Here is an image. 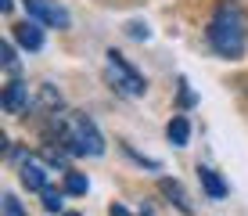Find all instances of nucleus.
I'll list each match as a JSON object with an SVG mask.
<instances>
[{
    "label": "nucleus",
    "instance_id": "412c9836",
    "mask_svg": "<svg viewBox=\"0 0 248 216\" xmlns=\"http://www.w3.org/2000/svg\"><path fill=\"white\" fill-rule=\"evenodd\" d=\"M0 11H4V15H11V11H15V0H0Z\"/></svg>",
    "mask_w": 248,
    "mask_h": 216
},
{
    "label": "nucleus",
    "instance_id": "4be33fe9",
    "mask_svg": "<svg viewBox=\"0 0 248 216\" xmlns=\"http://www.w3.org/2000/svg\"><path fill=\"white\" fill-rule=\"evenodd\" d=\"M140 216H155V213H151V209H148V205H144V209H140Z\"/></svg>",
    "mask_w": 248,
    "mask_h": 216
},
{
    "label": "nucleus",
    "instance_id": "4468645a",
    "mask_svg": "<svg viewBox=\"0 0 248 216\" xmlns=\"http://www.w3.org/2000/svg\"><path fill=\"white\" fill-rule=\"evenodd\" d=\"M0 62H4V68H7L11 76H18V58H15V43H11V40L0 43Z\"/></svg>",
    "mask_w": 248,
    "mask_h": 216
},
{
    "label": "nucleus",
    "instance_id": "6ab92c4d",
    "mask_svg": "<svg viewBox=\"0 0 248 216\" xmlns=\"http://www.w3.org/2000/svg\"><path fill=\"white\" fill-rule=\"evenodd\" d=\"M126 33H130L133 40H148V36H151L148 22H130V25H126Z\"/></svg>",
    "mask_w": 248,
    "mask_h": 216
},
{
    "label": "nucleus",
    "instance_id": "423d86ee",
    "mask_svg": "<svg viewBox=\"0 0 248 216\" xmlns=\"http://www.w3.org/2000/svg\"><path fill=\"white\" fill-rule=\"evenodd\" d=\"M29 105H32L29 83L15 76V80L4 86V94H0V108H4L7 116H25V112H29Z\"/></svg>",
    "mask_w": 248,
    "mask_h": 216
},
{
    "label": "nucleus",
    "instance_id": "9b49d317",
    "mask_svg": "<svg viewBox=\"0 0 248 216\" xmlns=\"http://www.w3.org/2000/svg\"><path fill=\"white\" fill-rule=\"evenodd\" d=\"M166 137L173 148H187V141H191V123H187V116H173L166 126Z\"/></svg>",
    "mask_w": 248,
    "mask_h": 216
},
{
    "label": "nucleus",
    "instance_id": "f8f14e48",
    "mask_svg": "<svg viewBox=\"0 0 248 216\" xmlns=\"http://www.w3.org/2000/svg\"><path fill=\"white\" fill-rule=\"evenodd\" d=\"M40 159H44L50 169H68V151L58 148V144H44V148H40Z\"/></svg>",
    "mask_w": 248,
    "mask_h": 216
},
{
    "label": "nucleus",
    "instance_id": "aec40b11",
    "mask_svg": "<svg viewBox=\"0 0 248 216\" xmlns=\"http://www.w3.org/2000/svg\"><path fill=\"white\" fill-rule=\"evenodd\" d=\"M108 216H133V213L126 209V205H119V202H112V205H108Z\"/></svg>",
    "mask_w": 248,
    "mask_h": 216
},
{
    "label": "nucleus",
    "instance_id": "39448f33",
    "mask_svg": "<svg viewBox=\"0 0 248 216\" xmlns=\"http://www.w3.org/2000/svg\"><path fill=\"white\" fill-rule=\"evenodd\" d=\"M58 112H65V98L62 90H58L54 83H40L36 90H32V105L25 116H36V119H54Z\"/></svg>",
    "mask_w": 248,
    "mask_h": 216
},
{
    "label": "nucleus",
    "instance_id": "f03ea898",
    "mask_svg": "<svg viewBox=\"0 0 248 216\" xmlns=\"http://www.w3.org/2000/svg\"><path fill=\"white\" fill-rule=\"evenodd\" d=\"M205 40H209V47L216 50L219 58H227V62L245 58L248 22H245V11L234 0H219L216 4V11H212V18H209V29H205Z\"/></svg>",
    "mask_w": 248,
    "mask_h": 216
},
{
    "label": "nucleus",
    "instance_id": "6e6552de",
    "mask_svg": "<svg viewBox=\"0 0 248 216\" xmlns=\"http://www.w3.org/2000/svg\"><path fill=\"white\" fill-rule=\"evenodd\" d=\"M11 36H15V43L25 47V50H40V47H44V25L32 22V18H25V22H18V25H11Z\"/></svg>",
    "mask_w": 248,
    "mask_h": 216
},
{
    "label": "nucleus",
    "instance_id": "a211bd4d",
    "mask_svg": "<svg viewBox=\"0 0 248 216\" xmlns=\"http://www.w3.org/2000/svg\"><path fill=\"white\" fill-rule=\"evenodd\" d=\"M123 151H126V155H130V159L137 162V166H144V169H162V162H158V159H148V155H140V151H133V148H130V144H123Z\"/></svg>",
    "mask_w": 248,
    "mask_h": 216
},
{
    "label": "nucleus",
    "instance_id": "f257e3e1",
    "mask_svg": "<svg viewBox=\"0 0 248 216\" xmlns=\"http://www.w3.org/2000/svg\"><path fill=\"white\" fill-rule=\"evenodd\" d=\"M47 137L68 155H90V159L105 155V137L87 112H58L47 126Z\"/></svg>",
    "mask_w": 248,
    "mask_h": 216
},
{
    "label": "nucleus",
    "instance_id": "5701e85b",
    "mask_svg": "<svg viewBox=\"0 0 248 216\" xmlns=\"http://www.w3.org/2000/svg\"><path fill=\"white\" fill-rule=\"evenodd\" d=\"M62 216H83V213H62Z\"/></svg>",
    "mask_w": 248,
    "mask_h": 216
},
{
    "label": "nucleus",
    "instance_id": "2eb2a0df",
    "mask_svg": "<svg viewBox=\"0 0 248 216\" xmlns=\"http://www.w3.org/2000/svg\"><path fill=\"white\" fill-rule=\"evenodd\" d=\"M176 86H180V94H176V101H180V108H194V105H198V94L191 90V83H187L184 76H180V80H176Z\"/></svg>",
    "mask_w": 248,
    "mask_h": 216
},
{
    "label": "nucleus",
    "instance_id": "f3484780",
    "mask_svg": "<svg viewBox=\"0 0 248 216\" xmlns=\"http://www.w3.org/2000/svg\"><path fill=\"white\" fill-rule=\"evenodd\" d=\"M40 195H44V209H47V213H62V191H58V187L47 184Z\"/></svg>",
    "mask_w": 248,
    "mask_h": 216
},
{
    "label": "nucleus",
    "instance_id": "7ed1b4c3",
    "mask_svg": "<svg viewBox=\"0 0 248 216\" xmlns=\"http://www.w3.org/2000/svg\"><path fill=\"white\" fill-rule=\"evenodd\" d=\"M105 80L115 94H123V98H144V94H148V80H144L133 68L130 58H123L115 47L105 54Z\"/></svg>",
    "mask_w": 248,
    "mask_h": 216
},
{
    "label": "nucleus",
    "instance_id": "9d476101",
    "mask_svg": "<svg viewBox=\"0 0 248 216\" xmlns=\"http://www.w3.org/2000/svg\"><path fill=\"white\" fill-rule=\"evenodd\" d=\"M198 180H202V191L209 195V198H227V195H230L227 180L219 177L212 166H198Z\"/></svg>",
    "mask_w": 248,
    "mask_h": 216
},
{
    "label": "nucleus",
    "instance_id": "20e7f679",
    "mask_svg": "<svg viewBox=\"0 0 248 216\" xmlns=\"http://www.w3.org/2000/svg\"><path fill=\"white\" fill-rule=\"evenodd\" d=\"M22 4H25V15H29L32 22H40V25H54V29H68V25H72L68 11L58 0H22Z\"/></svg>",
    "mask_w": 248,
    "mask_h": 216
},
{
    "label": "nucleus",
    "instance_id": "dca6fc26",
    "mask_svg": "<svg viewBox=\"0 0 248 216\" xmlns=\"http://www.w3.org/2000/svg\"><path fill=\"white\" fill-rule=\"evenodd\" d=\"M0 209H4V216H29V213H25V205L18 202V198H15L11 191H7L4 198H0Z\"/></svg>",
    "mask_w": 248,
    "mask_h": 216
},
{
    "label": "nucleus",
    "instance_id": "0eeeda50",
    "mask_svg": "<svg viewBox=\"0 0 248 216\" xmlns=\"http://www.w3.org/2000/svg\"><path fill=\"white\" fill-rule=\"evenodd\" d=\"M47 162L44 159H22V166H18V180H22V187L25 191H44L47 187Z\"/></svg>",
    "mask_w": 248,
    "mask_h": 216
},
{
    "label": "nucleus",
    "instance_id": "1a4fd4ad",
    "mask_svg": "<svg viewBox=\"0 0 248 216\" xmlns=\"http://www.w3.org/2000/svg\"><path fill=\"white\" fill-rule=\"evenodd\" d=\"M158 191L169 198V202L176 205V209H180L184 216H194V205H191V198H187V191H184V184L180 180H173V177H162L158 180Z\"/></svg>",
    "mask_w": 248,
    "mask_h": 216
},
{
    "label": "nucleus",
    "instance_id": "ddd939ff",
    "mask_svg": "<svg viewBox=\"0 0 248 216\" xmlns=\"http://www.w3.org/2000/svg\"><path fill=\"white\" fill-rule=\"evenodd\" d=\"M65 191L68 195H87L90 191V180L83 177V173H76V169H65Z\"/></svg>",
    "mask_w": 248,
    "mask_h": 216
}]
</instances>
